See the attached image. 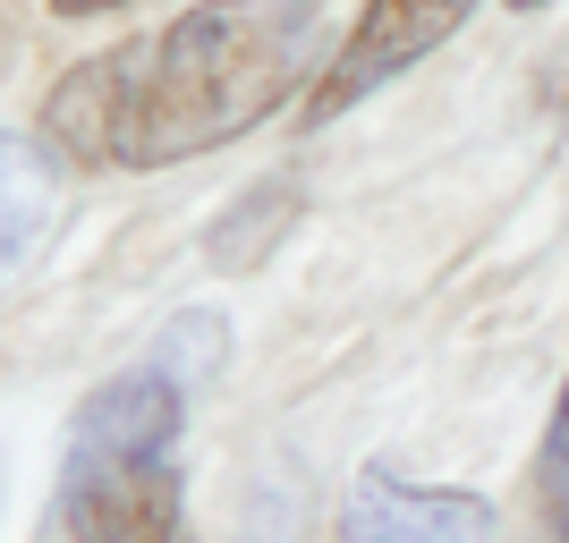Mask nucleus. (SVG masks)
Masks as SVG:
<instances>
[{"mask_svg":"<svg viewBox=\"0 0 569 543\" xmlns=\"http://www.w3.org/2000/svg\"><path fill=\"white\" fill-rule=\"evenodd\" d=\"M501 9H552V0H501Z\"/></svg>","mask_w":569,"mask_h":543,"instance_id":"9","label":"nucleus"},{"mask_svg":"<svg viewBox=\"0 0 569 543\" xmlns=\"http://www.w3.org/2000/svg\"><path fill=\"white\" fill-rule=\"evenodd\" d=\"M298 221V179H263V188H247L230 204V213L213 221V238H204V255L221 263V272H247V263L272 247V238Z\"/></svg>","mask_w":569,"mask_h":543,"instance_id":"6","label":"nucleus"},{"mask_svg":"<svg viewBox=\"0 0 569 543\" xmlns=\"http://www.w3.org/2000/svg\"><path fill=\"white\" fill-rule=\"evenodd\" d=\"M111 9H137V0H51V18H111Z\"/></svg>","mask_w":569,"mask_h":543,"instance_id":"8","label":"nucleus"},{"mask_svg":"<svg viewBox=\"0 0 569 543\" xmlns=\"http://www.w3.org/2000/svg\"><path fill=\"white\" fill-rule=\"evenodd\" d=\"M340 543H493V501L366 467L340 501Z\"/></svg>","mask_w":569,"mask_h":543,"instance_id":"4","label":"nucleus"},{"mask_svg":"<svg viewBox=\"0 0 569 543\" xmlns=\"http://www.w3.org/2000/svg\"><path fill=\"white\" fill-rule=\"evenodd\" d=\"M485 0H366L357 26L340 34V51L323 60V77L298 102V128H332L340 111H357L366 94H382L400 69H417L426 51H442Z\"/></svg>","mask_w":569,"mask_h":543,"instance_id":"3","label":"nucleus"},{"mask_svg":"<svg viewBox=\"0 0 569 543\" xmlns=\"http://www.w3.org/2000/svg\"><path fill=\"white\" fill-rule=\"evenodd\" d=\"M179 433H188V382L153 356L86 391L60 467L69 543H179V510H188Z\"/></svg>","mask_w":569,"mask_h":543,"instance_id":"2","label":"nucleus"},{"mask_svg":"<svg viewBox=\"0 0 569 543\" xmlns=\"http://www.w3.org/2000/svg\"><path fill=\"white\" fill-rule=\"evenodd\" d=\"M323 77V9L315 0H196L153 34H128L60 69L34 137L77 170H170L221 153L247 128L307 102Z\"/></svg>","mask_w":569,"mask_h":543,"instance_id":"1","label":"nucleus"},{"mask_svg":"<svg viewBox=\"0 0 569 543\" xmlns=\"http://www.w3.org/2000/svg\"><path fill=\"white\" fill-rule=\"evenodd\" d=\"M536 543H569V382L552 400L545 450H536Z\"/></svg>","mask_w":569,"mask_h":543,"instance_id":"7","label":"nucleus"},{"mask_svg":"<svg viewBox=\"0 0 569 543\" xmlns=\"http://www.w3.org/2000/svg\"><path fill=\"white\" fill-rule=\"evenodd\" d=\"M561 162H569V153H561Z\"/></svg>","mask_w":569,"mask_h":543,"instance_id":"10","label":"nucleus"},{"mask_svg":"<svg viewBox=\"0 0 569 543\" xmlns=\"http://www.w3.org/2000/svg\"><path fill=\"white\" fill-rule=\"evenodd\" d=\"M43 230H51V162H43V144L0 137V281L34 255Z\"/></svg>","mask_w":569,"mask_h":543,"instance_id":"5","label":"nucleus"}]
</instances>
